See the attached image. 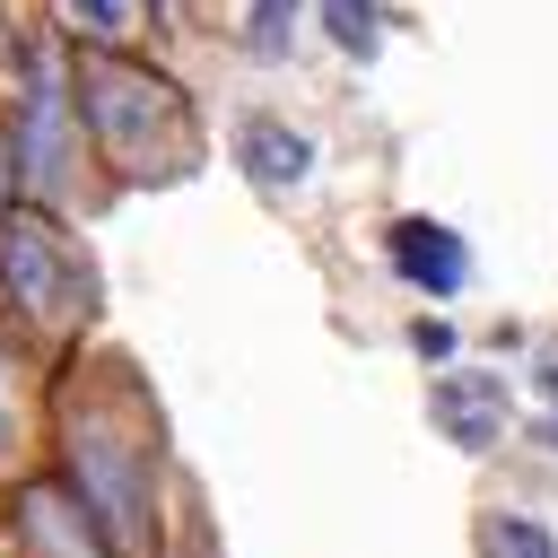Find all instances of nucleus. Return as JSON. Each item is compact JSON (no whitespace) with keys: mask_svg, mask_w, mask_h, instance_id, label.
<instances>
[{"mask_svg":"<svg viewBox=\"0 0 558 558\" xmlns=\"http://www.w3.org/2000/svg\"><path fill=\"white\" fill-rule=\"evenodd\" d=\"M0 270H9V296H17L35 323H78V314L96 305L87 253H78L44 209H9V218H0Z\"/></svg>","mask_w":558,"mask_h":558,"instance_id":"obj_1","label":"nucleus"},{"mask_svg":"<svg viewBox=\"0 0 558 558\" xmlns=\"http://www.w3.org/2000/svg\"><path fill=\"white\" fill-rule=\"evenodd\" d=\"M70 497L96 514V532L113 541V558L148 549V462L131 436H113L105 418L70 427Z\"/></svg>","mask_w":558,"mask_h":558,"instance_id":"obj_2","label":"nucleus"},{"mask_svg":"<svg viewBox=\"0 0 558 558\" xmlns=\"http://www.w3.org/2000/svg\"><path fill=\"white\" fill-rule=\"evenodd\" d=\"M78 87H87V122H96V140L113 157H157V140L183 122V96L166 78L131 70V61H96Z\"/></svg>","mask_w":558,"mask_h":558,"instance_id":"obj_3","label":"nucleus"},{"mask_svg":"<svg viewBox=\"0 0 558 558\" xmlns=\"http://www.w3.org/2000/svg\"><path fill=\"white\" fill-rule=\"evenodd\" d=\"M427 418H436V436H445V445L488 453V445L506 436V384H497V375H480V366H453V375H436V384H427Z\"/></svg>","mask_w":558,"mask_h":558,"instance_id":"obj_4","label":"nucleus"},{"mask_svg":"<svg viewBox=\"0 0 558 558\" xmlns=\"http://www.w3.org/2000/svg\"><path fill=\"white\" fill-rule=\"evenodd\" d=\"M384 262H392L418 296H462V279H471V244H462L453 227H436V218H392V227H384Z\"/></svg>","mask_w":558,"mask_h":558,"instance_id":"obj_5","label":"nucleus"},{"mask_svg":"<svg viewBox=\"0 0 558 558\" xmlns=\"http://www.w3.org/2000/svg\"><path fill=\"white\" fill-rule=\"evenodd\" d=\"M61 70L52 61H35V78H26V113H17V166H26V183L35 192H52L61 183V166H70V131H61Z\"/></svg>","mask_w":558,"mask_h":558,"instance_id":"obj_6","label":"nucleus"},{"mask_svg":"<svg viewBox=\"0 0 558 558\" xmlns=\"http://www.w3.org/2000/svg\"><path fill=\"white\" fill-rule=\"evenodd\" d=\"M235 166H244L262 192H296V183L314 174V140H305L296 122H279V113H244V122H235Z\"/></svg>","mask_w":558,"mask_h":558,"instance_id":"obj_7","label":"nucleus"},{"mask_svg":"<svg viewBox=\"0 0 558 558\" xmlns=\"http://www.w3.org/2000/svg\"><path fill=\"white\" fill-rule=\"evenodd\" d=\"M26 541L44 558H113V541L96 532V514L70 488H26Z\"/></svg>","mask_w":558,"mask_h":558,"instance_id":"obj_8","label":"nucleus"},{"mask_svg":"<svg viewBox=\"0 0 558 558\" xmlns=\"http://www.w3.org/2000/svg\"><path fill=\"white\" fill-rule=\"evenodd\" d=\"M323 35H331L349 61H375V44H384V9H375V0H323Z\"/></svg>","mask_w":558,"mask_h":558,"instance_id":"obj_9","label":"nucleus"},{"mask_svg":"<svg viewBox=\"0 0 558 558\" xmlns=\"http://www.w3.org/2000/svg\"><path fill=\"white\" fill-rule=\"evenodd\" d=\"M480 558H558V541H549L541 514H488L480 523Z\"/></svg>","mask_w":558,"mask_h":558,"instance_id":"obj_10","label":"nucleus"},{"mask_svg":"<svg viewBox=\"0 0 558 558\" xmlns=\"http://www.w3.org/2000/svg\"><path fill=\"white\" fill-rule=\"evenodd\" d=\"M296 9H305V0H253V9H244V52H253V61H288Z\"/></svg>","mask_w":558,"mask_h":558,"instance_id":"obj_11","label":"nucleus"},{"mask_svg":"<svg viewBox=\"0 0 558 558\" xmlns=\"http://www.w3.org/2000/svg\"><path fill=\"white\" fill-rule=\"evenodd\" d=\"M61 17L87 35V44H122L140 26V0H61Z\"/></svg>","mask_w":558,"mask_h":558,"instance_id":"obj_12","label":"nucleus"},{"mask_svg":"<svg viewBox=\"0 0 558 558\" xmlns=\"http://www.w3.org/2000/svg\"><path fill=\"white\" fill-rule=\"evenodd\" d=\"M532 392L558 410V340H541V349H532Z\"/></svg>","mask_w":558,"mask_h":558,"instance_id":"obj_13","label":"nucleus"},{"mask_svg":"<svg viewBox=\"0 0 558 558\" xmlns=\"http://www.w3.org/2000/svg\"><path fill=\"white\" fill-rule=\"evenodd\" d=\"M0 445H9V357H0Z\"/></svg>","mask_w":558,"mask_h":558,"instance_id":"obj_14","label":"nucleus"}]
</instances>
